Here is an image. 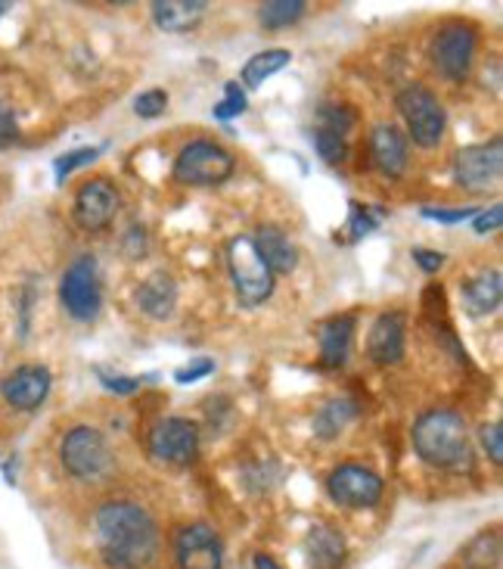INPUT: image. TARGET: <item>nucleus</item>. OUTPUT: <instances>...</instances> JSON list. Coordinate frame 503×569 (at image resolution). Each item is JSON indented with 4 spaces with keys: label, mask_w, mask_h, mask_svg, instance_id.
Listing matches in <instances>:
<instances>
[{
    "label": "nucleus",
    "mask_w": 503,
    "mask_h": 569,
    "mask_svg": "<svg viewBox=\"0 0 503 569\" xmlns=\"http://www.w3.org/2000/svg\"><path fill=\"white\" fill-rule=\"evenodd\" d=\"M119 190L109 184L107 178H93L88 184H81L72 202V216H76L78 228L88 233L107 231L109 224L119 216Z\"/></svg>",
    "instance_id": "nucleus-12"
},
{
    "label": "nucleus",
    "mask_w": 503,
    "mask_h": 569,
    "mask_svg": "<svg viewBox=\"0 0 503 569\" xmlns=\"http://www.w3.org/2000/svg\"><path fill=\"white\" fill-rule=\"evenodd\" d=\"M228 268L230 280H233V290H237V299L245 308H259L261 302L271 299V292H274V271L261 259V252L255 249L252 237L240 233V237L230 240Z\"/></svg>",
    "instance_id": "nucleus-3"
},
{
    "label": "nucleus",
    "mask_w": 503,
    "mask_h": 569,
    "mask_svg": "<svg viewBox=\"0 0 503 569\" xmlns=\"http://www.w3.org/2000/svg\"><path fill=\"white\" fill-rule=\"evenodd\" d=\"M214 370V361H209V358H193L187 368H178L174 370V380L178 383H197V380H202V377H209Z\"/></svg>",
    "instance_id": "nucleus-35"
},
{
    "label": "nucleus",
    "mask_w": 503,
    "mask_h": 569,
    "mask_svg": "<svg viewBox=\"0 0 503 569\" xmlns=\"http://www.w3.org/2000/svg\"><path fill=\"white\" fill-rule=\"evenodd\" d=\"M255 240V249L261 252V259L268 262V268L274 274H292L295 264H299V249L290 240V233L280 231L276 224H261L259 237Z\"/></svg>",
    "instance_id": "nucleus-21"
},
{
    "label": "nucleus",
    "mask_w": 503,
    "mask_h": 569,
    "mask_svg": "<svg viewBox=\"0 0 503 569\" xmlns=\"http://www.w3.org/2000/svg\"><path fill=\"white\" fill-rule=\"evenodd\" d=\"M503 224V206H491V209H479V216L473 218L475 233H494L501 231Z\"/></svg>",
    "instance_id": "nucleus-36"
},
{
    "label": "nucleus",
    "mask_w": 503,
    "mask_h": 569,
    "mask_svg": "<svg viewBox=\"0 0 503 569\" xmlns=\"http://www.w3.org/2000/svg\"><path fill=\"white\" fill-rule=\"evenodd\" d=\"M237 171V159L214 140H190L174 159V181L187 187H218Z\"/></svg>",
    "instance_id": "nucleus-6"
},
{
    "label": "nucleus",
    "mask_w": 503,
    "mask_h": 569,
    "mask_svg": "<svg viewBox=\"0 0 503 569\" xmlns=\"http://www.w3.org/2000/svg\"><path fill=\"white\" fill-rule=\"evenodd\" d=\"M60 302L66 315L76 321H93L103 308V287L93 256H78L76 262L62 271L60 278Z\"/></svg>",
    "instance_id": "nucleus-7"
},
{
    "label": "nucleus",
    "mask_w": 503,
    "mask_h": 569,
    "mask_svg": "<svg viewBox=\"0 0 503 569\" xmlns=\"http://www.w3.org/2000/svg\"><path fill=\"white\" fill-rule=\"evenodd\" d=\"M205 10H209L205 0H155L153 19L159 29L181 34V31L197 29Z\"/></svg>",
    "instance_id": "nucleus-22"
},
{
    "label": "nucleus",
    "mask_w": 503,
    "mask_h": 569,
    "mask_svg": "<svg viewBox=\"0 0 503 569\" xmlns=\"http://www.w3.org/2000/svg\"><path fill=\"white\" fill-rule=\"evenodd\" d=\"M411 439L420 461L439 470H460L473 458L466 417L451 408H432L416 417Z\"/></svg>",
    "instance_id": "nucleus-2"
},
{
    "label": "nucleus",
    "mask_w": 503,
    "mask_h": 569,
    "mask_svg": "<svg viewBox=\"0 0 503 569\" xmlns=\"http://www.w3.org/2000/svg\"><path fill=\"white\" fill-rule=\"evenodd\" d=\"M354 122H358V116H354V109L349 107H321V112H318V128H323V131H333V134H342V138H349V131L354 128Z\"/></svg>",
    "instance_id": "nucleus-29"
},
{
    "label": "nucleus",
    "mask_w": 503,
    "mask_h": 569,
    "mask_svg": "<svg viewBox=\"0 0 503 569\" xmlns=\"http://www.w3.org/2000/svg\"><path fill=\"white\" fill-rule=\"evenodd\" d=\"M174 560L181 569H224V545L212 526H183L174 539Z\"/></svg>",
    "instance_id": "nucleus-13"
},
{
    "label": "nucleus",
    "mask_w": 503,
    "mask_h": 569,
    "mask_svg": "<svg viewBox=\"0 0 503 569\" xmlns=\"http://www.w3.org/2000/svg\"><path fill=\"white\" fill-rule=\"evenodd\" d=\"M503 174V140L491 138L485 143L463 147L454 159V178L463 190L485 193L501 184Z\"/></svg>",
    "instance_id": "nucleus-9"
},
{
    "label": "nucleus",
    "mask_w": 503,
    "mask_h": 569,
    "mask_svg": "<svg viewBox=\"0 0 503 569\" xmlns=\"http://www.w3.org/2000/svg\"><path fill=\"white\" fill-rule=\"evenodd\" d=\"M395 107L404 124H408V134L413 138V143H420L426 150L442 143L444 128H447V112H444L442 100L429 88H423V84L401 88L395 97Z\"/></svg>",
    "instance_id": "nucleus-5"
},
{
    "label": "nucleus",
    "mask_w": 503,
    "mask_h": 569,
    "mask_svg": "<svg viewBox=\"0 0 503 569\" xmlns=\"http://www.w3.org/2000/svg\"><path fill=\"white\" fill-rule=\"evenodd\" d=\"M351 339H354V315H333L318 327L323 368H345L351 355Z\"/></svg>",
    "instance_id": "nucleus-17"
},
{
    "label": "nucleus",
    "mask_w": 503,
    "mask_h": 569,
    "mask_svg": "<svg viewBox=\"0 0 503 569\" xmlns=\"http://www.w3.org/2000/svg\"><path fill=\"white\" fill-rule=\"evenodd\" d=\"M460 296H463V308L466 315L473 318H485V315H494L501 308L503 299V278L497 268L491 271H479L475 278H470L463 287H460Z\"/></svg>",
    "instance_id": "nucleus-18"
},
{
    "label": "nucleus",
    "mask_w": 503,
    "mask_h": 569,
    "mask_svg": "<svg viewBox=\"0 0 503 569\" xmlns=\"http://www.w3.org/2000/svg\"><path fill=\"white\" fill-rule=\"evenodd\" d=\"M475 62V31L463 22H447L432 38V66L439 69V76L463 84Z\"/></svg>",
    "instance_id": "nucleus-8"
},
{
    "label": "nucleus",
    "mask_w": 503,
    "mask_h": 569,
    "mask_svg": "<svg viewBox=\"0 0 503 569\" xmlns=\"http://www.w3.org/2000/svg\"><path fill=\"white\" fill-rule=\"evenodd\" d=\"M358 415V401L354 399H333L323 405L318 417H314V432L321 439H335L339 432L349 427L351 417Z\"/></svg>",
    "instance_id": "nucleus-24"
},
{
    "label": "nucleus",
    "mask_w": 503,
    "mask_h": 569,
    "mask_svg": "<svg viewBox=\"0 0 503 569\" xmlns=\"http://www.w3.org/2000/svg\"><path fill=\"white\" fill-rule=\"evenodd\" d=\"M97 377H100V383L109 392H115V396H131V392H138L140 386H143V377H124V373H107L103 368H97Z\"/></svg>",
    "instance_id": "nucleus-32"
},
{
    "label": "nucleus",
    "mask_w": 503,
    "mask_h": 569,
    "mask_svg": "<svg viewBox=\"0 0 503 569\" xmlns=\"http://www.w3.org/2000/svg\"><path fill=\"white\" fill-rule=\"evenodd\" d=\"M168 109V93L162 88H150L134 97V112L140 119H159Z\"/></svg>",
    "instance_id": "nucleus-31"
},
{
    "label": "nucleus",
    "mask_w": 503,
    "mask_h": 569,
    "mask_svg": "<svg viewBox=\"0 0 503 569\" xmlns=\"http://www.w3.org/2000/svg\"><path fill=\"white\" fill-rule=\"evenodd\" d=\"M60 461L72 479L97 482V479L109 477L115 458H112V448H109L107 436L97 430V427L81 423V427H72V430L62 436Z\"/></svg>",
    "instance_id": "nucleus-4"
},
{
    "label": "nucleus",
    "mask_w": 503,
    "mask_h": 569,
    "mask_svg": "<svg viewBox=\"0 0 503 569\" xmlns=\"http://www.w3.org/2000/svg\"><path fill=\"white\" fill-rule=\"evenodd\" d=\"M138 306L147 318L168 321L178 308V283L165 271H155L138 287Z\"/></svg>",
    "instance_id": "nucleus-19"
},
{
    "label": "nucleus",
    "mask_w": 503,
    "mask_h": 569,
    "mask_svg": "<svg viewBox=\"0 0 503 569\" xmlns=\"http://www.w3.org/2000/svg\"><path fill=\"white\" fill-rule=\"evenodd\" d=\"M370 156H373V166L385 178H401L408 169V138L398 131L395 124H376L370 131Z\"/></svg>",
    "instance_id": "nucleus-16"
},
{
    "label": "nucleus",
    "mask_w": 503,
    "mask_h": 569,
    "mask_svg": "<svg viewBox=\"0 0 503 569\" xmlns=\"http://www.w3.org/2000/svg\"><path fill=\"white\" fill-rule=\"evenodd\" d=\"M314 150L321 153L323 162L339 166V162H345V156H349V138L333 134V131H323V128H314Z\"/></svg>",
    "instance_id": "nucleus-27"
},
{
    "label": "nucleus",
    "mask_w": 503,
    "mask_h": 569,
    "mask_svg": "<svg viewBox=\"0 0 503 569\" xmlns=\"http://www.w3.org/2000/svg\"><path fill=\"white\" fill-rule=\"evenodd\" d=\"M214 119H221V122H230V119H237V116H243L245 112V91L237 84V81H228L224 84V100L221 103H214Z\"/></svg>",
    "instance_id": "nucleus-30"
},
{
    "label": "nucleus",
    "mask_w": 503,
    "mask_h": 569,
    "mask_svg": "<svg viewBox=\"0 0 503 569\" xmlns=\"http://www.w3.org/2000/svg\"><path fill=\"white\" fill-rule=\"evenodd\" d=\"M7 13V3H0V16Z\"/></svg>",
    "instance_id": "nucleus-40"
},
{
    "label": "nucleus",
    "mask_w": 503,
    "mask_h": 569,
    "mask_svg": "<svg viewBox=\"0 0 503 569\" xmlns=\"http://www.w3.org/2000/svg\"><path fill=\"white\" fill-rule=\"evenodd\" d=\"M305 0H268V3L259 7V22L271 31L290 29V26H295L305 16Z\"/></svg>",
    "instance_id": "nucleus-25"
},
{
    "label": "nucleus",
    "mask_w": 503,
    "mask_h": 569,
    "mask_svg": "<svg viewBox=\"0 0 503 569\" xmlns=\"http://www.w3.org/2000/svg\"><path fill=\"white\" fill-rule=\"evenodd\" d=\"M479 442H482V448H485V455H489L491 461H503V427L497 420H494V423H485V427L479 430Z\"/></svg>",
    "instance_id": "nucleus-33"
},
{
    "label": "nucleus",
    "mask_w": 503,
    "mask_h": 569,
    "mask_svg": "<svg viewBox=\"0 0 503 569\" xmlns=\"http://www.w3.org/2000/svg\"><path fill=\"white\" fill-rule=\"evenodd\" d=\"M475 216H479L475 206H463V209H432V206H426L423 209V218L442 221V224H463V221H473Z\"/></svg>",
    "instance_id": "nucleus-34"
},
{
    "label": "nucleus",
    "mask_w": 503,
    "mask_h": 569,
    "mask_svg": "<svg viewBox=\"0 0 503 569\" xmlns=\"http://www.w3.org/2000/svg\"><path fill=\"white\" fill-rule=\"evenodd\" d=\"M103 153V147H78V150H69V153H62L57 162H53V174H57V181H66L72 171L84 169V166H91L97 162V156Z\"/></svg>",
    "instance_id": "nucleus-26"
},
{
    "label": "nucleus",
    "mask_w": 503,
    "mask_h": 569,
    "mask_svg": "<svg viewBox=\"0 0 503 569\" xmlns=\"http://www.w3.org/2000/svg\"><path fill=\"white\" fill-rule=\"evenodd\" d=\"M290 62H292V53L286 50V47H271V50H264V53H255L252 60L245 62L243 84L245 88H261L268 78L276 76V72H283Z\"/></svg>",
    "instance_id": "nucleus-23"
},
{
    "label": "nucleus",
    "mask_w": 503,
    "mask_h": 569,
    "mask_svg": "<svg viewBox=\"0 0 503 569\" xmlns=\"http://www.w3.org/2000/svg\"><path fill=\"white\" fill-rule=\"evenodd\" d=\"M53 373L44 365H19L0 380V396L16 411H38L50 396Z\"/></svg>",
    "instance_id": "nucleus-14"
},
{
    "label": "nucleus",
    "mask_w": 503,
    "mask_h": 569,
    "mask_svg": "<svg viewBox=\"0 0 503 569\" xmlns=\"http://www.w3.org/2000/svg\"><path fill=\"white\" fill-rule=\"evenodd\" d=\"M97 548L112 569H147L159 557V526L134 501H107L93 517Z\"/></svg>",
    "instance_id": "nucleus-1"
},
{
    "label": "nucleus",
    "mask_w": 503,
    "mask_h": 569,
    "mask_svg": "<svg viewBox=\"0 0 503 569\" xmlns=\"http://www.w3.org/2000/svg\"><path fill=\"white\" fill-rule=\"evenodd\" d=\"M19 134V124H16V112L3 100H0V140H13Z\"/></svg>",
    "instance_id": "nucleus-38"
},
{
    "label": "nucleus",
    "mask_w": 503,
    "mask_h": 569,
    "mask_svg": "<svg viewBox=\"0 0 503 569\" xmlns=\"http://www.w3.org/2000/svg\"><path fill=\"white\" fill-rule=\"evenodd\" d=\"M305 551L311 569H339L345 563L349 545H345L339 529H333V526L326 523H318L311 526V532H308Z\"/></svg>",
    "instance_id": "nucleus-20"
},
{
    "label": "nucleus",
    "mask_w": 503,
    "mask_h": 569,
    "mask_svg": "<svg viewBox=\"0 0 503 569\" xmlns=\"http://www.w3.org/2000/svg\"><path fill=\"white\" fill-rule=\"evenodd\" d=\"M404 333H408V318L404 311H382L380 318L370 327L366 337V355L373 365L389 368L404 358Z\"/></svg>",
    "instance_id": "nucleus-15"
},
{
    "label": "nucleus",
    "mask_w": 503,
    "mask_h": 569,
    "mask_svg": "<svg viewBox=\"0 0 503 569\" xmlns=\"http://www.w3.org/2000/svg\"><path fill=\"white\" fill-rule=\"evenodd\" d=\"M252 563H255V569H283L271 555H255V560H252Z\"/></svg>",
    "instance_id": "nucleus-39"
},
{
    "label": "nucleus",
    "mask_w": 503,
    "mask_h": 569,
    "mask_svg": "<svg viewBox=\"0 0 503 569\" xmlns=\"http://www.w3.org/2000/svg\"><path fill=\"white\" fill-rule=\"evenodd\" d=\"M382 477L373 473L364 463H339L333 473L326 477V495L333 498L339 508L366 510L376 508L382 498Z\"/></svg>",
    "instance_id": "nucleus-10"
},
{
    "label": "nucleus",
    "mask_w": 503,
    "mask_h": 569,
    "mask_svg": "<svg viewBox=\"0 0 503 569\" xmlns=\"http://www.w3.org/2000/svg\"><path fill=\"white\" fill-rule=\"evenodd\" d=\"M199 423L190 417H165L150 432V458L171 467H187L197 461L199 455Z\"/></svg>",
    "instance_id": "nucleus-11"
},
{
    "label": "nucleus",
    "mask_w": 503,
    "mask_h": 569,
    "mask_svg": "<svg viewBox=\"0 0 503 569\" xmlns=\"http://www.w3.org/2000/svg\"><path fill=\"white\" fill-rule=\"evenodd\" d=\"M382 224V212H376V206H361V202H351L349 228L351 240H361L366 233H373Z\"/></svg>",
    "instance_id": "nucleus-28"
},
{
    "label": "nucleus",
    "mask_w": 503,
    "mask_h": 569,
    "mask_svg": "<svg viewBox=\"0 0 503 569\" xmlns=\"http://www.w3.org/2000/svg\"><path fill=\"white\" fill-rule=\"evenodd\" d=\"M411 256H413V262L420 264V268H423L426 274H435V271H439V268H442V264H444V252H435V249L416 247L411 252Z\"/></svg>",
    "instance_id": "nucleus-37"
}]
</instances>
